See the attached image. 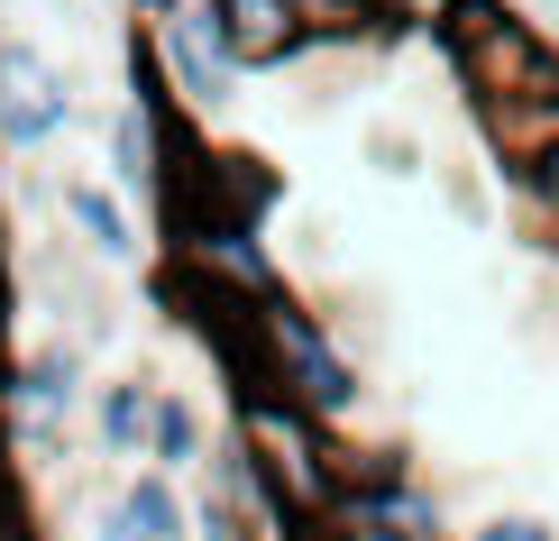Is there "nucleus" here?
<instances>
[{"label": "nucleus", "mask_w": 559, "mask_h": 541, "mask_svg": "<svg viewBox=\"0 0 559 541\" xmlns=\"http://www.w3.org/2000/svg\"><path fill=\"white\" fill-rule=\"evenodd\" d=\"M129 46L156 64V83L175 92L183 120H229V102H239V56H229V28L212 0H138L129 10Z\"/></svg>", "instance_id": "f257e3e1"}, {"label": "nucleus", "mask_w": 559, "mask_h": 541, "mask_svg": "<svg viewBox=\"0 0 559 541\" xmlns=\"http://www.w3.org/2000/svg\"><path fill=\"white\" fill-rule=\"evenodd\" d=\"M229 432L258 450V468L285 486V505L302 514V524H321V505H331V459H340V432H331V422H312L302 404H285V395H266V386H239Z\"/></svg>", "instance_id": "f03ea898"}, {"label": "nucleus", "mask_w": 559, "mask_h": 541, "mask_svg": "<svg viewBox=\"0 0 559 541\" xmlns=\"http://www.w3.org/2000/svg\"><path fill=\"white\" fill-rule=\"evenodd\" d=\"M74 129V83L28 37H0V156H37Z\"/></svg>", "instance_id": "7ed1b4c3"}, {"label": "nucleus", "mask_w": 559, "mask_h": 541, "mask_svg": "<svg viewBox=\"0 0 559 541\" xmlns=\"http://www.w3.org/2000/svg\"><path fill=\"white\" fill-rule=\"evenodd\" d=\"M83 541H193V496L166 468H138L83 514Z\"/></svg>", "instance_id": "20e7f679"}, {"label": "nucleus", "mask_w": 559, "mask_h": 541, "mask_svg": "<svg viewBox=\"0 0 559 541\" xmlns=\"http://www.w3.org/2000/svg\"><path fill=\"white\" fill-rule=\"evenodd\" d=\"M56 211L74 221V248L102 257V267H138V257H147V230H138V211H129L120 184H102V175H64V184H56Z\"/></svg>", "instance_id": "39448f33"}, {"label": "nucleus", "mask_w": 559, "mask_h": 541, "mask_svg": "<svg viewBox=\"0 0 559 541\" xmlns=\"http://www.w3.org/2000/svg\"><path fill=\"white\" fill-rule=\"evenodd\" d=\"M212 10H221V28H229V56H239V74H275V64L321 56L294 0H212Z\"/></svg>", "instance_id": "423d86ee"}, {"label": "nucleus", "mask_w": 559, "mask_h": 541, "mask_svg": "<svg viewBox=\"0 0 559 541\" xmlns=\"http://www.w3.org/2000/svg\"><path fill=\"white\" fill-rule=\"evenodd\" d=\"M477 129H486V148H496V166L523 156V148H550V138H559V56L514 92V102H486Z\"/></svg>", "instance_id": "0eeeda50"}, {"label": "nucleus", "mask_w": 559, "mask_h": 541, "mask_svg": "<svg viewBox=\"0 0 559 541\" xmlns=\"http://www.w3.org/2000/svg\"><path fill=\"white\" fill-rule=\"evenodd\" d=\"M147 422H156V376H110L92 395V450L102 459H147Z\"/></svg>", "instance_id": "6e6552de"}, {"label": "nucleus", "mask_w": 559, "mask_h": 541, "mask_svg": "<svg viewBox=\"0 0 559 541\" xmlns=\"http://www.w3.org/2000/svg\"><path fill=\"white\" fill-rule=\"evenodd\" d=\"M212 459V422L183 386H156V422H147V468H166V478H193V468Z\"/></svg>", "instance_id": "1a4fd4ad"}, {"label": "nucleus", "mask_w": 559, "mask_h": 541, "mask_svg": "<svg viewBox=\"0 0 559 541\" xmlns=\"http://www.w3.org/2000/svg\"><path fill=\"white\" fill-rule=\"evenodd\" d=\"M504 193H514V211L532 230H542V239H559V138L550 148H523V156H504Z\"/></svg>", "instance_id": "9d476101"}, {"label": "nucleus", "mask_w": 559, "mask_h": 541, "mask_svg": "<svg viewBox=\"0 0 559 541\" xmlns=\"http://www.w3.org/2000/svg\"><path fill=\"white\" fill-rule=\"evenodd\" d=\"M459 541H559V532L542 524V514H486V524H468Z\"/></svg>", "instance_id": "9b49d317"}, {"label": "nucleus", "mask_w": 559, "mask_h": 541, "mask_svg": "<svg viewBox=\"0 0 559 541\" xmlns=\"http://www.w3.org/2000/svg\"><path fill=\"white\" fill-rule=\"evenodd\" d=\"M312 541H423V532H394V524H367V514H321Z\"/></svg>", "instance_id": "f8f14e48"}, {"label": "nucleus", "mask_w": 559, "mask_h": 541, "mask_svg": "<svg viewBox=\"0 0 559 541\" xmlns=\"http://www.w3.org/2000/svg\"><path fill=\"white\" fill-rule=\"evenodd\" d=\"M0 541H46V532L28 524V514H19V496H10V505H0Z\"/></svg>", "instance_id": "ddd939ff"}, {"label": "nucleus", "mask_w": 559, "mask_h": 541, "mask_svg": "<svg viewBox=\"0 0 559 541\" xmlns=\"http://www.w3.org/2000/svg\"><path fill=\"white\" fill-rule=\"evenodd\" d=\"M0 376H10V275H0Z\"/></svg>", "instance_id": "4468645a"}, {"label": "nucleus", "mask_w": 559, "mask_h": 541, "mask_svg": "<svg viewBox=\"0 0 559 541\" xmlns=\"http://www.w3.org/2000/svg\"><path fill=\"white\" fill-rule=\"evenodd\" d=\"M0 496H19V478H10V432H0Z\"/></svg>", "instance_id": "2eb2a0df"}, {"label": "nucleus", "mask_w": 559, "mask_h": 541, "mask_svg": "<svg viewBox=\"0 0 559 541\" xmlns=\"http://www.w3.org/2000/svg\"><path fill=\"white\" fill-rule=\"evenodd\" d=\"M0 275H10V230H0Z\"/></svg>", "instance_id": "dca6fc26"}, {"label": "nucleus", "mask_w": 559, "mask_h": 541, "mask_svg": "<svg viewBox=\"0 0 559 541\" xmlns=\"http://www.w3.org/2000/svg\"><path fill=\"white\" fill-rule=\"evenodd\" d=\"M0 10H28V0H0ZM37 10H46V0H37Z\"/></svg>", "instance_id": "f3484780"}, {"label": "nucleus", "mask_w": 559, "mask_h": 541, "mask_svg": "<svg viewBox=\"0 0 559 541\" xmlns=\"http://www.w3.org/2000/svg\"><path fill=\"white\" fill-rule=\"evenodd\" d=\"M550 257H559V248H550Z\"/></svg>", "instance_id": "a211bd4d"}]
</instances>
